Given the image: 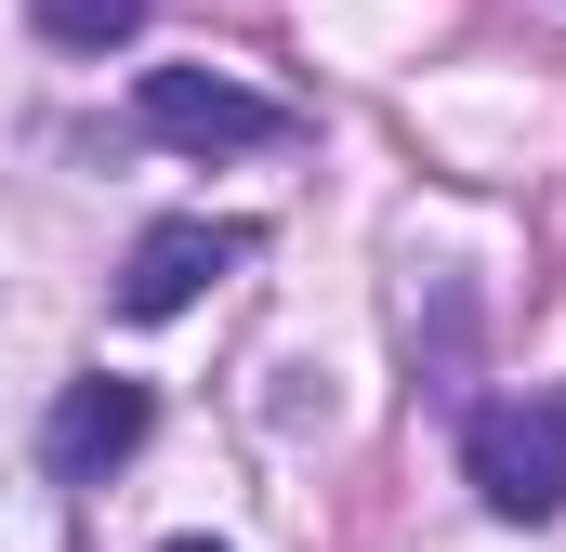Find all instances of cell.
Returning <instances> with one entry per match:
<instances>
[{"label": "cell", "mask_w": 566, "mask_h": 552, "mask_svg": "<svg viewBox=\"0 0 566 552\" xmlns=\"http://www.w3.org/2000/svg\"><path fill=\"white\" fill-rule=\"evenodd\" d=\"M224 264H251V224H198V211L185 224H145L133 264H119V316H185Z\"/></svg>", "instance_id": "obj_4"}, {"label": "cell", "mask_w": 566, "mask_h": 552, "mask_svg": "<svg viewBox=\"0 0 566 552\" xmlns=\"http://www.w3.org/2000/svg\"><path fill=\"white\" fill-rule=\"evenodd\" d=\"M158 552H224V540H158Z\"/></svg>", "instance_id": "obj_6"}, {"label": "cell", "mask_w": 566, "mask_h": 552, "mask_svg": "<svg viewBox=\"0 0 566 552\" xmlns=\"http://www.w3.org/2000/svg\"><path fill=\"white\" fill-rule=\"evenodd\" d=\"M461 474H474V500L501 527H554L566 513V382H527V395L474 408L461 421Z\"/></svg>", "instance_id": "obj_1"}, {"label": "cell", "mask_w": 566, "mask_h": 552, "mask_svg": "<svg viewBox=\"0 0 566 552\" xmlns=\"http://www.w3.org/2000/svg\"><path fill=\"white\" fill-rule=\"evenodd\" d=\"M145 132L185 145V158H251V145H277L290 119L264 106V93L211 79V66H145Z\"/></svg>", "instance_id": "obj_3"}, {"label": "cell", "mask_w": 566, "mask_h": 552, "mask_svg": "<svg viewBox=\"0 0 566 552\" xmlns=\"http://www.w3.org/2000/svg\"><path fill=\"white\" fill-rule=\"evenodd\" d=\"M145 434H158V395H145V382H119V369H93V382H66V395H53L40 460H53V487H106Z\"/></svg>", "instance_id": "obj_2"}, {"label": "cell", "mask_w": 566, "mask_h": 552, "mask_svg": "<svg viewBox=\"0 0 566 552\" xmlns=\"http://www.w3.org/2000/svg\"><path fill=\"white\" fill-rule=\"evenodd\" d=\"M40 13V40H66V53H106V40H133L145 0H27Z\"/></svg>", "instance_id": "obj_5"}]
</instances>
